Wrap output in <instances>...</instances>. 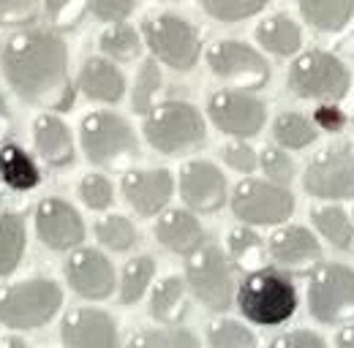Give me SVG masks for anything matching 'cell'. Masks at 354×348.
<instances>
[{"label":"cell","instance_id":"6da1fadb","mask_svg":"<svg viewBox=\"0 0 354 348\" xmlns=\"http://www.w3.org/2000/svg\"><path fill=\"white\" fill-rule=\"evenodd\" d=\"M3 74L28 104L68 112L74 85L68 77V46L52 30H25L3 46Z\"/></svg>","mask_w":354,"mask_h":348},{"label":"cell","instance_id":"8992f818","mask_svg":"<svg viewBox=\"0 0 354 348\" xmlns=\"http://www.w3.org/2000/svg\"><path fill=\"white\" fill-rule=\"evenodd\" d=\"M80 139L95 166H120L139 153L133 128L115 112H90L80 126Z\"/></svg>","mask_w":354,"mask_h":348},{"label":"cell","instance_id":"4dcf8cb0","mask_svg":"<svg viewBox=\"0 0 354 348\" xmlns=\"http://www.w3.org/2000/svg\"><path fill=\"white\" fill-rule=\"evenodd\" d=\"M95 237L104 248L115 251V253H126L139 242V231L126 215H106L95 223Z\"/></svg>","mask_w":354,"mask_h":348},{"label":"cell","instance_id":"7402d4cb","mask_svg":"<svg viewBox=\"0 0 354 348\" xmlns=\"http://www.w3.org/2000/svg\"><path fill=\"white\" fill-rule=\"evenodd\" d=\"M80 90L88 95L90 101L118 104L126 95V79L118 71V66H112L109 60L90 57L80 71Z\"/></svg>","mask_w":354,"mask_h":348},{"label":"cell","instance_id":"8d00e7d4","mask_svg":"<svg viewBox=\"0 0 354 348\" xmlns=\"http://www.w3.org/2000/svg\"><path fill=\"white\" fill-rule=\"evenodd\" d=\"M80 191V199L85 202V207L101 213V210H109L115 204V188L109 182V177L104 174H85L77 185Z\"/></svg>","mask_w":354,"mask_h":348},{"label":"cell","instance_id":"5bb4252c","mask_svg":"<svg viewBox=\"0 0 354 348\" xmlns=\"http://www.w3.org/2000/svg\"><path fill=\"white\" fill-rule=\"evenodd\" d=\"M66 280L82 300H90V302L106 300L118 286V275H115L112 261L101 251L82 248V245L74 248L66 259Z\"/></svg>","mask_w":354,"mask_h":348},{"label":"cell","instance_id":"83f0119b","mask_svg":"<svg viewBox=\"0 0 354 348\" xmlns=\"http://www.w3.org/2000/svg\"><path fill=\"white\" fill-rule=\"evenodd\" d=\"M257 39L272 55H295L303 44L300 28L289 17H270L257 28Z\"/></svg>","mask_w":354,"mask_h":348},{"label":"cell","instance_id":"c3c4849f","mask_svg":"<svg viewBox=\"0 0 354 348\" xmlns=\"http://www.w3.org/2000/svg\"><path fill=\"white\" fill-rule=\"evenodd\" d=\"M0 348H28V343L17 335H6V338H0Z\"/></svg>","mask_w":354,"mask_h":348},{"label":"cell","instance_id":"7dc6e473","mask_svg":"<svg viewBox=\"0 0 354 348\" xmlns=\"http://www.w3.org/2000/svg\"><path fill=\"white\" fill-rule=\"evenodd\" d=\"M11 126V112H8V104H6V98L0 95V136L8 130Z\"/></svg>","mask_w":354,"mask_h":348},{"label":"cell","instance_id":"ac0fdd59","mask_svg":"<svg viewBox=\"0 0 354 348\" xmlns=\"http://www.w3.org/2000/svg\"><path fill=\"white\" fill-rule=\"evenodd\" d=\"M123 196L142 218L161 215L175 193V180L167 169H131L123 174Z\"/></svg>","mask_w":354,"mask_h":348},{"label":"cell","instance_id":"7bdbcfd3","mask_svg":"<svg viewBox=\"0 0 354 348\" xmlns=\"http://www.w3.org/2000/svg\"><path fill=\"white\" fill-rule=\"evenodd\" d=\"M136 0H90V11L95 14V19L101 22H126L131 17Z\"/></svg>","mask_w":354,"mask_h":348},{"label":"cell","instance_id":"f6af8a7d","mask_svg":"<svg viewBox=\"0 0 354 348\" xmlns=\"http://www.w3.org/2000/svg\"><path fill=\"white\" fill-rule=\"evenodd\" d=\"M313 120H316V126L324 130H341L344 128V123H346V117H344V112L338 109V106H333V101H327V104H322L319 109H316V115H313Z\"/></svg>","mask_w":354,"mask_h":348},{"label":"cell","instance_id":"60d3db41","mask_svg":"<svg viewBox=\"0 0 354 348\" xmlns=\"http://www.w3.org/2000/svg\"><path fill=\"white\" fill-rule=\"evenodd\" d=\"M39 17V0H0V28H19Z\"/></svg>","mask_w":354,"mask_h":348},{"label":"cell","instance_id":"ab89813d","mask_svg":"<svg viewBox=\"0 0 354 348\" xmlns=\"http://www.w3.org/2000/svg\"><path fill=\"white\" fill-rule=\"evenodd\" d=\"M259 166L267 174V180H272L278 185H289L295 180V164H292V158L281 147H267V150H262Z\"/></svg>","mask_w":354,"mask_h":348},{"label":"cell","instance_id":"484cf974","mask_svg":"<svg viewBox=\"0 0 354 348\" xmlns=\"http://www.w3.org/2000/svg\"><path fill=\"white\" fill-rule=\"evenodd\" d=\"M25 245H28V231H25L22 215L3 210L0 213V278H8L11 272H17L25 256Z\"/></svg>","mask_w":354,"mask_h":348},{"label":"cell","instance_id":"d4e9b609","mask_svg":"<svg viewBox=\"0 0 354 348\" xmlns=\"http://www.w3.org/2000/svg\"><path fill=\"white\" fill-rule=\"evenodd\" d=\"M226 256H229L234 269L248 275V272H257L265 267L270 251H267L265 240L245 223V226L229 231V253Z\"/></svg>","mask_w":354,"mask_h":348},{"label":"cell","instance_id":"bcb514c9","mask_svg":"<svg viewBox=\"0 0 354 348\" xmlns=\"http://www.w3.org/2000/svg\"><path fill=\"white\" fill-rule=\"evenodd\" d=\"M335 346L338 348H354V324L344 327V329L335 335Z\"/></svg>","mask_w":354,"mask_h":348},{"label":"cell","instance_id":"ffe728a7","mask_svg":"<svg viewBox=\"0 0 354 348\" xmlns=\"http://www.w3.org/2000/svg\"><path fill=\"white\" fill-rule=\"evenodd\" d=\"M156 240L177 256H191L207 242V231L194 210H164L156 220Z\"/></svg>","mask_w":354,"mask_h":348},{"label":"cell","instance_id":"836d02e7","mask_svg":"<svg viewBox=\"0 0 354 348\" xmlns=\"http://www.w3.org/2000/svg\"><path fill=\"white\" fill-rule=\"evenodd\" d=\"M207 346L210 348H257V338L248 327L234 318H218L207 324Z\"/></svg>","mask_w":354,"mask_h":348},{"label":"cell","instance_id":"f546056e","mask_svg":"<svg viewBox=\"0 0 354 348\" xmlns=\"http://www.w3.org/2000/svg\"><path fill=\"white\" fill-rule=\"evenodd\" d=\"M313 223L319 229V234L324 240H330V245H335L338 251H349L354 242V220L341 207H319L313 210Z\"/></svg>","mask_w":354,"mask_h":348},{"label":"cell","instance_id":"44dd1931","mask_svg":"<svg viewBox=\"0 0 354 348\" xmlns=\"http://www.w3.org/2000/svg\"><path fill=\"white\" fill-rule=\"evenodd\" d=\"M33 144H36V153L41 155V161L55 169L68 166L77 155L74 136L57 115H39L33 120Z\"/></svg>","mask_w":354,"mask_h":348},{"label":"cell","instance_id":"e575fe53","mask_svg":"<svg viewBox=\"0 0 354 348\" xmlns=\"http://www.w3.org/2000/svg\"><path fill=\"white\" fill-rule=\"evenodd\" d=\"M98 46H101V52L104 55H109V57H115V60H133L136 55H139V49H142V41H139V33L133 30L131 25H123V22H118L115 28H109L101 39H98Z\"/></svg>","mask_w":354,"mask_h":348},{"label":"cell","instance_id":"30bf717a","mask_svg":"<svg viewBox=\"0 0 354 348\" xmlns=\"http://www.w3.org/2000/svg\"><path fill=\"white\" fill-rule=\"evenodd\" d=\"M232 210L248 226H278L295 213V196L272 180H243L232 193Z\"/></svg>","mask_w":354,"mask_h":348},{"label":"cell","instance_id":"f1b7e54d","mask_svg":"<svg viewBox=\"0 0 354 348\" xmlns=\"http://www.w3.org/2000/svg\"><path fill=\"white\" fill-rule=\"evenodd\" d=\"M156 278V259L153 256H133L131 261H126L123 272H120V302L123 304H136L147 291L150 283Z\"/></svg>","mask_w":354,"mask_h":348},{"label":"cell","instance_id":"681fc988","mask_svg":"<svg viewBox=\"0 0 354 348\" xmlns=\"http://www.w3.org/2000/svg\"><path fill=\"white\" fill-rule=\"evenodd\" d=\"M352 220H354V210H352Z\"/></svg>","mask_w":354,"mask_h":348},{"label":"cell","instance_id":"2e32d148","mask_svg":"<svg viewBox=\"0 0 354 348\" xmlns=\"http://www.w3.org/2000/svg\"><path fill=\"white\" fill-rule=\"evenodd\" d=\"M180 196L194 213H216L229 199V185L216 164L188 161L180 169Z\"/></svg>","mask_w":354,"mask_h":348},{"label":"cell","instance_id":"5b68a950","mask_svg":"<svg viewBox=\"0 0 354 348\" xmlns=\"http://www.w3.org/2000/svg\"><path fill=\"white\" fill-rule=\"evenodd\" d=\"M185 283L188 291L207 310L223 313L234 304V278L232 261L218 245L205 242L199 251L185 256Z\"/></svg>","mask_w":354,"mask_h":348},{"label":"cell","instance_id":"ba28073f","mask_svg":"<svg viewBox=\"0 0 354 348\" xmlns=\"http://www.w3.org/2000/svg\"><path fill=\"white\" fill-rule=\"evenodd\" d=\"M352 85L349 68L330 52H306L289 68V87L310 101H341Z\"/></svg>","mask_w":354,"mask_h":348},{"label":"cell","instance_id":"74e56055","mask_svg":"<svg viewBox=\"0 0 354 348\" xmlns=\"http://www.w3.org/2000/svg\"><path fill=\"white\" fill-rule=\"evenodd\" d=\"M267 3L272 0H202L205 11L221 22H240L254 17L257 11H262Z\"/></svg>","mask_w":354,"mask_h":348},{"label":"cell","instance_id":"8fae6325","mask_svg":"<svg viewBox=\"0 0 354 348\" xmlns=\"http://www.w3.org/2000/svg\"><path fill=\"white\" fill-rule=\"evenodd\" d=\"M207 115L216 123V128L234 136V139H251L265 128L267 106L243 90H221L213 93L207 101Z\"/></svg>","mask_w":354,"mask_h":348},{"label":"cell","instance_id":"4316f807","mask_svg":"<svg viewBox=\"0 0 354 348\" xmlns=\"http://www.w3.org/2000/svg\"><path fill=\"white\" fill-rule=\"evenodd\" d=\"M300 11L316 30L335 33L349 25L354 0H300Z\"/></svg>","mask_w":354,"mask_h":348},{"label":"cell","instance_id":"ee69618b","mask_svg":"<svg viewBox=\"0 0 354 348\" xmlns=\"http://www.w3.org/2000/svg\"><path fill=\"white\" fill-rule=\"evenodd\" d=\"M267 348H327V346L310 329H292V332H283V335L272 338Z\"/></svg>","mask_w":354,"mask_h":348},{"label":"cell","instance_id":"b9f144b4","mask_svg":"<svg viewBox=\"0 0 354 348\" xmlns=\"http://www.w3.org/2000/svg\"><path fill=\"white\" fill-rule=\"evenodd\" d=\"M223 161L229 164V169L240 174H251L259 166V155L254 147H248L245 142H232L223 147Z\"/></svg>","mask_w":354,"mask_h":348},{"label":"cell","instance_id":"d6986e66","mask_svg":"<svg viewBox=\"0 0 354 348\" xmlns=\"http://www.w3.org/2000/svg\"><path fill=\"white\" fill-rule=\"evenodd\" d=\"M270 259L286 269H308L322 259V245L306 226H281L267 240Z\"/></svg>","mask_w":354,"mask_h":348},{"label":"cell","instance_id":"e0dca14e","mask_svg":"<svg viewBox=\"0 0 354 348\" xmlns=\"http://www.w3.org/2000/svg\"><path fill=\"white\" fill-rule=\"evenodd\" d=\"M36 234L49 251H74L85 240L80 213L63 199H44L36 207Z\"/></svg>","mask_w":354,"mask_h":348},{"label":"cell","instance_id":"9c48e42d","mask_svg":"<svg viewBox=\"0 0 354 348\" xmlns=\"http://www.w3.org/2000/svg\"><path fill=\"white\" fill-rule=\"evenodd\" d=\"M142 33H145V41L150 46V52L161 63H167L169 68L191 71L196 66L202 41H199V33L191 22H185L180 17L161 14V17L145 19Z\"/></svg>","mask_w":354,"mask_h":348},{"label":"cell","instance_id":"4fadbf2b","mask_svg":"<svg viewBox=\"0 0 354 348\" xmlns=\"http://www.w3.org/2000/svg\"><path fill=\"white\" fill-rule=\"evenodd\" d=\"M303 185L316 199H354V147H330L306 169Z\"/></svg>","mask_w":354,"mask_h":348},{"label":"cell","instance_id":"9a60e30c","mask_svg":"<svg viewBox=\"0 0 354 348\" xmlns=\"http://www.w3.org/2000/svg\"><path fill=\"white\" fill-rule=\"evenodd\" d=\"M63 348H123L118 324L98 307H77L60 321Z\"/></svg>","mask_w":354,"mask_h":348},{"label":"cell","instance_id":"cb8c5ba5","mask_svg":"<svg viewBox=\"0 0 354 348\" xmlns=\"http://www.w3.org/2000/svg\"><path fill=\"white\" fill-rule=\"evenodd\" d=\"M0 180L11 191H33L41 182V172L19 144L6 142L0 147Z\"/></svg>","mask_w":354,"mask_h":348},{"label":"cell","instance_id":"1f68e13d","mask_svg":"<svg viewBox=\"0 0 354 348\" xmlns=\"http://www.w3.org/2000/svg\"><path fill=\"white\" fill-rule=\"evenodd\" d=\"M272 136L286 150H303V147H308L310 142H316V126L310 123L308 117L297 115V112H286V115L275 117Z\"/></svg>","mask_w":354,"mask_h":348},{"label":"cell","instance_id":"f35d334b","mask_svg":"<svg viewBox=\"0 0 354 348\" xmlns=\"http://www.w3.org/2000/svg\"><path fill=\"white\" fill-rule=\"evenodd\" d=\"M90 0H44L46 17L57 30H71L82 22Z\"/></svg>","mask_w":354,"mask_h":348},{"label":"cell","instance_id":"603a6c76","mask_svg":"<svg viewBox=\"0 0 354 348\" xmlns=\"http://www.w3.org/2000/svg\"><path fill=\"white\" fill-rule=\"evenodd\" d=\"M147 310L158 324H180L188 313V283L177 275L164 278L153 286Z\"/></svg>","mask_w":354,"mask_h":348},{"label":"cell","instance_id":"52a82bcc","mask_svg":"<svg viewBox=\"0 0 354 348\" xmlns=\"http://www.w3.org/2000/svg\"><path fill=\"white\" fill-rule=\"evenodd\" d=\"M308 310L322 324L354 321V269L344 264H322L308 280Z\"/></svg>","mask_w":354,"mask_h":348},{"label":"cell","instance_id":"7c38bea8","mask_svg":"<svg viewBox=\"0 0 354 348\" xmlns=\"http://www.w3.org/2000/svg\"><path fill=\"white\" fill-rule=\"evenodd\" d=\"M207 63L216 77L237 85L240 90H259L270 79L267 60L254 46L243 41H218L216 46H210Z\"/></svg>","mask_w":354,"mask_h":348},{"label":"cell","instance_id":"7a4b0ae2","mask_svg":"<svg viewBox=\"0 0 354 348\" xmlns=\"http://www.w3.org/2000/svg\"><path fill=\"white\" fill-rule=\"evenodd\" d=\"M240 313L259 327H278L289 321L297 310V289L289 275L281 269L262 267L257 272H248L245 280L240 283L237 294Z\"/></svg>","mask_w":354,"mask_h":348},{"label":"cell","instance_id":"d590c367","mask_svg":"<svg viewBox=\"0 0 354 348\" xmlns=\"http://www.w3.org/2000/svg\"><path fill=\"white\" fill-rule=\"evenodd\" d=\"M158 90H161V68H158V63L145 60L142 68H139V74H136V85H133V93H131L133 112L147 115L156 106Z\"/></svg>","mask_w":354,"mask_h":348},{"label":"cell","instance_id":"277c9868","mask_svg":"<svg viewBox=\"0 0 354 348\" xmlns=\"http://www.w3.org/2000/svg\"><path fill=\"white\" fill-rule=\"evenodd\" d=\"M145 139L153 150L164 155H183L199 144H205V120L196 106L185 101H167L153 106L145 115Z\"/></svg>","mask_w":354,"mask_h":348},{"label":"cell","instance_id":"d6a6232c","mask_svg":"<svg viewBox=\"0 0 354 348\" xmlns=\"http://www.w3.org/2000/svg\"><path fill=\"white\" fill-rule=\"evenodd\" d=\"M126 348H199V340L194 338V332L167 324L161 329H142L136 332Z\"/></svg>","mask_w":354,"mask_h":348},{"label":"cell","instance_id":"3957f363","mask_svg":"<svg viewBox=\"0 0 354 348\" xmlns=\"http://www.w3.org/2000/svg\"><path fill=\"white\" fill-rule=\"evenodd\" d=\"M63 307V289L52 278H28L0 286V324L8 329H39Z\"/></svg>","mask_w":354,"mask_h":348}]
</instances>
